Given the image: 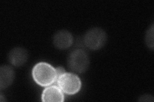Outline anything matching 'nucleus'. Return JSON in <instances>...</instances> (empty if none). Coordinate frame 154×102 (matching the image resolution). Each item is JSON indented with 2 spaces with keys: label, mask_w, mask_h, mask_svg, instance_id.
<instances>
[{
  "label": "nucleus",
  "mask_w": 154,
  "mask_h": 102,
  "mask_svg": "<svg viewBox=\"0 0 154 102\" xmlns=\"http://www.w3.org/2000/svg\"><path fill=\"white\" fill-rule=\"evenodd\" d=\"M32 77L37 84L42 87H47L55 84L57 73L54 67L48 63L41 62L33 67Z\"/></svg>",
  "instance_id": "nucleus-1"
},
{
  "label": "nucleus",
  "mask_w": 154,
  "mask_h": 102,
  "mask_svg": "<svg viewBox=\"0 0 154 102\" xmlns=\"http://www.w3.org/2000/svg\"><path fill=\"white\" fill-rule=\"evenodd\" d=\"M89 58L82 48H76L72 51L67 58V65L72 71L82 74L87 71L89 66Z\"/></svg>",
  "instance_id": "nucleus-2"
},
{
  "label": "nucleus",
  "mask_w": 154,
  "mask_h": 102,
  "mask_svg": "<svg viewBox=\"0 0 154 102\" xmlns=\"http://www.w3.org/2000/svg\"><path fill=\"white\" fill-rule=\"evenodd\" d=\"M63 93L67 95H75L80 90L82 82L79 77L72 73H64L58 78L55 83Z\"/></svg>",
  "instance_id": "nucleus-3"
},
{
  "label": "nucleus",
  "mask_w": 154,
  "mask_h": 102,
  "mask_svg": "<svg viewBox=\"0 0 154 102\" xmlns=\"http://www.w3.org/2000/svg\"><path fill=\"white\" fill-rule=\"evenodd\" d=\"M107 34L100 28H93L88 30L83 38L84 45L91 50H99L107 42Z\"/></svg>",
  "instance_id": "nucleus-4"
},
{
  "label": "nucleus",
  "mask_w": 154,
  "mask_h": 102,
  "mask_svg": "<svg viewBox=\"0 0 154 102\" xmlns=\"http://www.w3.org/2000/svg\"><path fill=\"white\" fill-rule=\"evenodd\" d=\"M55 47L60 50L69 48L73 43V36L67 30H60L55 33L53 38Z\"/></svg>",
  "instance_id": "nucleus-5"
},
{
  "label": "nucleus",
  "mask_w": 154,
  "mask_h": 102,
  "mask_svg": "<svg viewBox=\"0 0 154 102\" xmlns=\"http://www.w3.org/2000/svg\"><path fill=\"white\" fill-rule=\"evenodd\" d=\"M41 98L44 102H63L64 100L63 91L57 85L47 86L42 92Z\"/></svg>",
  "instance_id": "nucleus-6"
},
{
  "label": "nucleus",
  "mask_w": 154,
  "mask_h": 102,
  "mask_svg": "<svg viewBox=\"0 0 154 102\" xmlns=\"http://www.w3.org/2000/svg\"><path fill=\"white\" fill-rule=\"evenodd\" d=\"M8 61L16 67H20L26 63L28 54L26 49L21 47L14 48L8 54Z\"/></svg>",
  "instance_id": "nucleus-7"
},
{
  "label": "nucleus",
  "mask_w": 154,
  "mask_h": 102,
  "mask_svg": "<svg viewBox=\"0 0 154 102\" xmlns=\"http://www.w3.org/2000/svg\"><path fill=\"white\" fill-rule=\"evenodd\" d=\"M14 71L12 67L3 65L0 68V89L3 90L11 86L14 79Z\"/></svg>",
  "instance_id": "nucleus-8"
},
{
  "label": "nucleus",
  "mask_w": 154,
  "mask_h": 102,
  "mask_svg": "<svg viewBox=\"0 0 154 102\" xmlns=\"http://www.w3.org/2000/svg\"><path fill=\"white\" fill-rule=\"evenodd\" d=\"M153 24L149 28V30L147 31L145 36V41L147 46L150 48L151 49H153L154 47V41H153Z\"/></svg>",
  "instance_id": "nucleus-9"
},
{
  "label": "nucleus",
  "mask_w": 154,
  "mask_h": 102,
  "mask_svg": "<svg viewBox=\"0 0 154 102\" xmlns=\"http://www.w3.org/2000/svg\"><path fill=\"white\" fill-rule=\"evenodd\" d=\"M139 101H146V102H153V97L150 95H144L140 97L138 100Z\"/></svg>",
  "instance_id": "nucleus-10"
},
{
  "label": "nucleus",
  "mask_w": 154,
  "mask_h": 102,
  "mask_svg": "<svg viewBox=\"0 0 154 102\" xmlns=\"http://www.w3.org/2000/svg\"><path fill=\"white\" fill-rule=\"evenodd\" d=\"M55 70H56V73H57V79L58 78H59V77L61 75L64 74V73H66L65 69L63 67H62V66H59V67L56 68ZM57 79H56V80H57ZM55 82H56V81H55Z\"/></svg>",
  "instance_id": "nucleus-11"
}]
</instances>
